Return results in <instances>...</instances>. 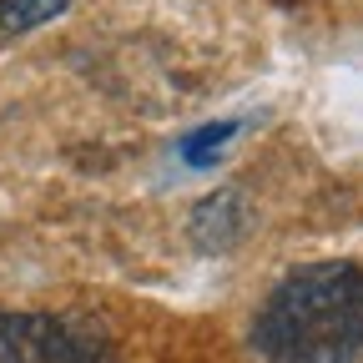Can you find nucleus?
I'll return each instance as SVG.
<instances>
[{
	"label": "nucleus",
	"mask_w": 363,
	"mask_h": 363,
	"mask_svg": "<svg viewBox=\"0 0 363 363\" xmlns=\"http://www.w3.org/2000/svg\"><path fill=\"white\" fill-rule=\"evenodd\" d=\"M247 222H252L247 197H242L238 187H217V192H207V197L192 207V217H187V238H192L197 252L217 257V252H233V247L247 238Z\"/></svg>",
	"instance_id": "3"
},
{
	"label": "nucleus",
	"mask_w": 363,
	"mask_h": 363,
	"mask_svg": "<svg viewBox=\"0 0 363 363\" xmlns=\"http://www.w3.org/2000/svg\"><path fill=\"white\" fill-rule=\"evenodd\" d=\"M233 136H238V121H212V126H202V131H192V136H182L177 152H182V162H187V167H212Z\"/></svg>",
	"instance_id": "5"
},
{
	"label": "nucleus",
	"mask_w": 363,
	"mask_h": 363,
	"mask_svg": "<svg viewBox=\"0 0 363 363\" xmlns=\"http://www.w3.org/2000/svg\"><path fill=\"white\" fill-rule=\"evenodd\" d=\"M267 363H358L363 358V267L308 262L267 293L252 323Z\"/></svg>",
	"instance_id": "1"
},
{
	"label": "nucleus",
	"mask_w": 363,
	"mask_h": 363,
	"mask_svg": "<svg viewBox=\"0 0 363 363\" xmlns=\"http://www.w3.org/2000/svg\"><path fill=\"white\" fill-rule=\"evenodd\" d=\"M71 11V0H0V30L6 35H26L45 21H56Z\"/></svg>",
	"instance_id": "4"
},
{
	"label": "nucleus",
	"mask_w": 363,
	"mask_h": 363,
	"mask_svg": "<svg viewBox=\"0 0 363 363\" xmlns=\"http://www.w3.org/2000/svg\"><path fill=\"white\" fill-rule=\"evenodd\" d=\"M0 363H116L96 333H81L51 313L0 308Z\"/></svg>",
	"instance_id": "2"
}]
</instances>
